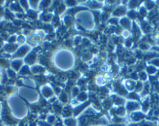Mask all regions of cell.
<instances>
[{"mask_svg": "<svg viewBox=\"0 0 159 126\" xmlns=\"http://www.w3.org/2000/svg\"><path fill=\"white\" fill-rule=\"evenodd\" d=\"M140 104L137 102V101H132V100H129L127 101L125 104V108L127 113L130 114L132 112L137 111L140 109Z\"/></svg>", "mask_w": 159, "mask_h": 126, "instance_id": "1", "label": "cell"}, {"mask_svg": "<svg viewBox=\"0 0 159 126\" xmlns=\"http://www.w3.org/2000/svg\"><path fill=\"white\" fill-rule=\"evenodd\" d=\"M119 24L123 28H124L123 30H130V28H132V24H131V20L129 19L127 16H123L119 19Z\"/></svg>", "mask_w": 159, "mask_h": 126, "instance_id": "5", "label": "cell"}, {"mask_svg": "<svg viewBox=\"0 0 159 126\" xmlns=\"http://www.w3.org/2000/svg\"><path fill=\"white\" fill-rule=\"evenodd\" d=\"M41 91H42V94L45 98H48V99H51V98H54L55 93L53 92V89L52 87L47 85H43L41 87Z\"/></svg>", "mask_w": 159, "mask_h": 126, "instance_id": "3", "label": "cell"}, {"mask_svg": "<svg viewBox=\"0 0 159 126\" xmlns=\"http://www.w3.org/2000/svg\"><path fill=\"white\" fill-rule=\"evenodd\" d=\"M30 45H24V46L21 47L19 49V51H18V52H16V55L18 56V57H23V56H27V54L30 53Z\"/></svg>", "mask_w": 159, "mask_h": 126, "instance_id": "10", "label": "cell"}, {"mask_svg": "<svg viewBox=\"0 0 159 126\" xmlns=\"http://www.w3.org/2000/svg\"><path fill=\"white\" fill-rule=\"evenodd\" d=\"M62 122L64 126H78V121L75 117L63 118Z\"/></svg>", "mask_w": 159, "mask_h": 126, "instance_id": "9", "label": "cell"}, {"mask_svg": "<svg viewBox=\"0 0 159 126\" xmlns=\"http://www.w3.org/2000/svg\"><path fill=\"white\" fill-rule=\"evenodd\" d=\"M92 126H105V125H92Z\"/></svg>", "mask_w": 159, "mask_h": 126, "instance_id": "12", "label": "cell"}, {"mask_svg": "<svg viewBox=\"0 0 159 126\" xmlns=\"http://www.w3.org/2000/svg\"><path fill=\"white\" fill-rule=\"evenodd\" d=\"M64 23L67 27H70L73 24V18L72 15H66L63 19Z\"/></svg>", "mask_w": 159, "mask_h": 126, "instance_id": "11", "label": "cell"}, {"mask_svg": "<svg viewBox=\"0 0 159 126\" xmlns=\"http://www.w3.org/2000/svg\"><path fill=\"white\" fill-rule=\"evenodd\" d=\"M127 13V10H126V7L122 6H119V7H116L112 12V15L114 17H123L125 16V14Z\"/></svg>", "mask_w": 159, "mask_h": 126, "instance_id": "6", "label": "cell"}, {"mask_svg": "<svg viewBox=\"0 0 159 126\" xmlns=\"http://www.w3.org/2000/svg\"><path fill=\"white\" fill-rule=\"evenodd\" d=\"M61 115L63 117V118H71L73 116V108L72 107L71 105H65L63 106L62 110V113Z\"/></svg>", "mask_w": 159, "mask_h": 126, "instance_id": "7", "label": "cell"}, {"mask_svg": "<svg viewBox=\"0 0 159 126\" xmlns=\"http://www.w3.org/2000/svg\"><path fill=\"white\" fill-rule=\"evenodd\" d=\"M38 59V56H37V53L35 52H30L27 55L26 58V62L27 63V66L30 65V66H34L36 63V61Z\"/></svg>", "mask_w": 159, "mask_h": 126, "instance_id": "8", "label": "cell"}, {"mask_svg": "<svg viewBox=\"0 0 159 126\" xmlns=\"http://www.w3.org/2000/svg\"><path fill=\"white\" fill-rule=\"evenodd\" d=\"M129 120H130L131 122H140L144 118V115L142 112H140L139 111H137L132 112V113L129 114Z\"/></svg>", "mask_w": 159, "mask_h": 126, "instance_id": "4", "label": "cell"}, {"mask_svg": "<svg viewBox=\"0 0 159 126\" xmlns=\"http://www.w3.org/2000/svg\"><path fill=\"white\" fill-rule=\"evenodd\" d=\"M110 98H111L112 104H114L116 107H123V105L126 102V101L123 97L119 96V95L116 93L112 94Z\"/></svg>", "mask_w": 159, "mask_h": 126, "instance_id": "2", "label": "cell"}]
</instances>
